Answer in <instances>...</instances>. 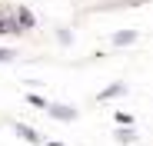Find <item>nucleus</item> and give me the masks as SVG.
Listing matches in <instances>:
<instances>
[{"label":"nucleus","mask_w":153,"mask_h":146,"mask_svg":"<svg viewBox=\"0 0 153 146\" xmlns=\"http://www.w3.org/2000/svg\"><path fill=\"white\" fill-rule=\"evenodd\" d=\"M43 113H47L50 119H60V123H73V119L80 116V113H76L73 106H67V103H47Z\"/></svg>","instance_id":"f257e3e1"},{"label":"nucleus","mask_w":153,"mask_h":146,"mask_svg":"<svg viewBox=\"0 0 153 146\" xmlns=\"http://www.w3.org/2000/svg\"><path fill=\"white\" fill-rule=\"evenodd\" d=\"M10 17H13V23H17L20 30H33V27H37V20H33V13H30L27 7H17Z\"/></svg>","instance_id":"f03ea898"},{"label":"nucleus","mask_w":153,"mask_h":146,"mask_svg":"<svg viewBox=\"0 0 153 146\" xmlns=\"http://www.w3.org/2000/svg\"><path fill=\"white\" fill-rule=\"evenodd\" d=\"M13 130H17V136H20L23 143H33V146H40V143H43V136H40L33 126H27V123H17Z\"/></svg>","instance_id":"7ed1b4c3"},{"label":"nucleus","mask_w":153,"mask_h":146,"mask_svg":"<svg viewBox=\"0 0 153 146\" xmlns=\"http://www.w3.org/2000/svg\"><path fill=\"white\" fill-rule=\"evenodd\" d=\"M23 30L13 23V17H7V13H0V37H20Z\"/></svg>","instance_id":"20e7f679"},{"label":"nucleus","mask_w":153,"mask_h":146,"mask_svg":"<svg viewBox=\"0 0 153 146\" xmlns=\"http://www.w3.org/2000/svg\"><path fill=\"white\" fill-rule=\"evenodd\" d=\"M123 93H126V83H110L107 90H100L97 100H100V103H107V100H117V96H123Z\"/></svg>","instance_id":"39448f33"},{"label":"nucleus","mask_w":153,"mask_h":146,"mask_svg":"<svg viewBox=\"0 0 153 146\" xmlns=\"http://www.w3.org/2000/svg\"><path fill=\"white\" fill-rule=\"evenodd\" d=\"M137 40V30H120V33H113V43L117 46H126V43H133Z\"/></svg>","instance_id":"423d86ee"},{"label":"nucleus","mask_w":153,"mask_h":146,"mask_svg":"<svg viewBox=\"0 0 153 146\" xmlns=\"http://www.w3.org/2000/svg\"><path fill=\"white\" fill-rule=\"evenodd\" d=\"M117 143H137V130H133V126L117 130Z\"/></svg>","instance_id":"0eeeda50"},{"label":"nucleus","mask_w":153,"mask_h":146,"mask_svg":"<svg viewBox=\"0 0 153 146\" xmlns=\"http://www.w3.org/2000/svg\"><path fill=\"white\" fill-rule=\"evenodd\" d=\"M17 60V50H10V46H0V63H13Z\"/></svg>","instance_id":"6e6552de"},{"label":"nucleus","mask_w":153,"mask_h":146,"mask_svg":"<svg viewBox=\"0 0 153 146\" xmlns=\"http://www.w3.org/2000/svg\"><path fill=\"white\" fill-rule=\"evenodd\" d=\"M27 103H30V106H40V110H47V100H43L40 93H27Z\"/></svg>","instance_id":"1a4fd4ad"},{"label":"nucleus","mask_w":153,"mask_h":146,"mask_svg":"<svg viewBox=\"0 0 153 146\" xmlns=\"http://www.w3.org/2000/svg\"><path fill=\"white\" fill-rule=\"evenodd\" d=\"M117 123H120V126H133V116H130V113H117Z\"/></svg>","instance_id":"9d476101"},{"label":"nucleus","mask_w":153,"mask_h":146,"mask_svg":"<svg viewBox=\"0 0 153 146\" xmlns=\"http://www.w3.org/2000/svg\"><path fill=\"white\" fill-rule=\"evenodd\" d=\"M47 146H63V143H53V139H50V143H47Z\"/></svg>","instance_id":"9b49d317"}]
</instances>
